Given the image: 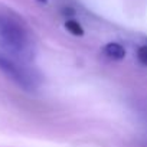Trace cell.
<instances>
[{"instance_id": "6da1fadb", "label": "cell", "mask_w": 147, "mask_h": 147, "mask_svg": "<svg viewBox=\"0 0 147 147\" xmlns=\"http://www.w3.org/2000/svg\"><path fill=\"white\" fill-rule=\"evenodd\" d=\"M0 51L23 61L33 58L35 49L26 28L16 19L0 15Z\"/></svg>"}, {"instance_id": "7a4b0ae2", "label": "cell", "mask_w": 147, "mask_h": 147, "mask_svg": "<svg viewBox=\"0 0 147 147\" xmlns=\"http://www.w3.org/2000/svg\"><path fill=\"white\" fill-rule=\"evenodd\" d=\"M0 72L25 91L36 90L40 84V75L33 68L26 65V61L12 56L3 51H0Z\"/></svg>"}, {"instance_id": "3957f363", "label": "cell", "mask_w": 147, "mask_h": 147, "mask_svg": "<svg viewBox=\"0 0 147 147\" xmlns=\"http://www.w3.org/2000/svg\"><path fill=\"white\" fill-rule=\"evenodd\" d=\"M102 51L110 59H114V61H121L125 58V48L118 42H108Z\"/></svg>"}, {"instance_id": "277c9868", "label": "cell", "mask_w": 147, "mask_h": 147, "mask_svg": "<svg viewBox=\"0 0 147 147\" xmlns=\"http://www.w3.org/2000/svg\"><path fill=\"white\" fill-rule=\"evenodd\" d=\"M65 28L68 32H71L72 35H75V36H82L84 35V29L82 26L80 25V22L77 20H74V19H69L65 22Z\"/></svg>"}, {"instance_id": "5b68a950", "label": "cell", "mask_w": 147, "mask_h": 147, "mask_svg": "<svg viewBox=\"0 0 147 147\" xmlns=\"http://www.w3.org/2000/svg\"><path fill=\"white\" fill-rule=\"evenodd\" d=\"M137 59L141 65L147 66V45H141L137 49Z\"/></svg>"}]
</instances>
